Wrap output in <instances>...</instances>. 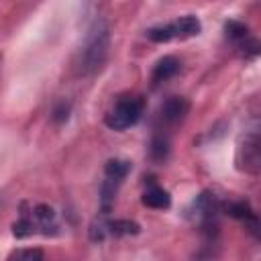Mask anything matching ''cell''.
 <instances>
[{"label": "cell", "mask_w": 261, "mask_h": 261, "mask_svg": "<svg viewBox=\"0 0 261 261\" xmlns=\"http://www.w3.org/2000/svg\"><path fill=\"white\" fill-rule=\"evenodd\" d=\"M108 27L104 20H96L92 29L88 31V37L80 49L77 57V69L80 73H92L102 67L108 55Z\"/></svg>", "instance_id": "cell-1"}, {"label": "cell", "mask_w": 261, "mask_h": 261, "mask_svg": "<svg viewBox=\"0 0 261 261\" xmlns=\"http://www.w3.org/2000/svg\"><path fill=\"white\" fill-rule=\"evenodd\" d=\"M57 228L55 222V210L47 204H35L29 210L20 212V218L12 224V232L16 237H29V234H49Z\"/></svg>", "instance_id": "cell-2"}, {"label": "cell", "mask_w": 261, "mask_h": 261, "mask_svg": "<svg viewBox=\"0 0 261 261\" xmlns=\"http://www.w3.org/2000/svg\"><path fill=\"white\" fill-rule=\"evenodd\" d=\"M143 110H145V100L141 96H135V94L120 96L112 104V108L106 112L104 122L112 130H124L141 120Z\"/></svg>", "instance_id": "cell-3"}, {"label": "cell", "mask_w": 261, "mask_h": 261, "mask_svg": "<svg viewBox=\"0 0 261 261\" xmlns=\"http://www.w3.org/2000/svg\"><path fill=\"white\" fill-rule=\"evenodd\" d=\"M202 31V24L198 20V16L194 14H186V16H179L167 24H159V27H151L147 29V39L153 41V43H167V41H173V39H192L196 35H200Z\"/></svg>", "instance_id": "cell-4"}, {"label": "cell", "mask_w": 261, "mask_h": 261, "mask_svg": "<svg viewBox=\"0 0 261 261\" xmlns=\"http://www.w3.org/2000/svg\"><path fill=\"white\" fill-rule=\"evenodd\" d=\"M237 163H239V169H243V171H247V173H257V171H259L261 151H259V135H257V133L245 135L243 143L239 145Z\"/></svg>", "instance_id": "cell-5"}, {"label": "cell", "mask_w": 261, "mask_h": 261, "mask_svg": "<svg viewBox=\"0 0 261 261\" xmlns=\"http://www.w3.org/2000/svg\"><path fill=\"white\" fill-rule=\"evenodd\" d=\"M188 110H190V102L184 96H171L161 104L159 120L163 124H167V126H173V124H177V122H181L186 118Z\"/></svg>", "instance_id": "cell-6"}, {"label": "cell", "mask_w": 261, "mask_h": 261, "mask_svg": "<svg viewBox=\"0 0 261 261\" xmlns=\"http://www.w3.org/2000/svg\"><path fill=\"white\" fill-rule=\"evenodd\" d=\"M141 202H143L145 206H149V208L165 210V208H169V206H171V196H169V192H167V190H163L161 186L151 184V186L143 192Z\"/></svg>", "instance_id": "cell-7"}, {"label": "cell", "mask_w": 261, "mask_h": 261, "mask_svg": "<svg viewBox=\"0 0 261 261\" xmlns=\"http://www.w3.org/2000/svg\"><path fill=\"white\" fill-rule=\"evenodd\" d=\"M179 59L177 57H173V55H165V57H161L157 63H155V67H153V82L155 84H159V82H167V80H171L177 71H179Z\"/></svg>", "instance_id": "cell-8"}, {"label": "cell", "mask_w": 261, "mask_h": 261, "mask_svg": "<svg viewBox=\"0 0 261 261\" xmlns=\"http://www.w3.org/2000/svg\"><path fill=\"white\" fill-rule=\"evenodd\" d=\"M130 171V163L124 161V159H110L104 167V175H106V181H112L116 186L122 184V179L128 175Z\"/></svg>", "instance_id": "cell-9"}, {"label": "cell", "mask_w": 261, "mask_h": 261, "mask_svg": "<svg viewBox=\"0 0 261 261\" xmlns=\"http://www.w3.org/2000/svg\"><path fill=\"white\" fill-rule=\"evenodd\" d=\"M224 31H226V37L237 41V43H243V41L249 39V27L241 20H228L224 24Z\"/></svg>", "instance_id": "cell-10"}, {"label": "cell", "mask_w": 261, "mask_h": 261, "mask_svg": "<svg viewBox=\"0 0 261 261\" xmlns=\"http://www.w3.org/2000/svg\"><path fill=\"white\" fill-rule=\"evenodd\" d=\"M6 261H45V255H43L41 249L29 247V249H16V251H12Z\"/></svg>", "instance_id": "cell-11"}, {"label": "cell", "mask_w": 261, "mask_h": 261, "mask_svg": "<svg viewBox=\"0 0 261 261\" xmlns=\"http://www.w3.org/2000/svg\"><path fill=\"white\" fill-rule=\"evenodd\" d=\"M167 155H169V143H167L165 137L157 135V137L151 141V157H153L155 161H165Z\"/></svg>", "instance_id": "cell-12"}, {"label": "cell", "mask_w": 261, "mask_h": 261, "mask_svg": "<svg viewBox=\"0 0 261 261\" xmlns=\"http://www.w3.org/2000/svg\"><path fill=\"white\" fill-rule=\"evenodd\" d=\"M67 112H69V106H65V104L61 102V104H59V108H55L53 118H55L57 122H61V120H65V118H67Z\"/></svg>", "instance_id": "cell-13"}]
</instances>
